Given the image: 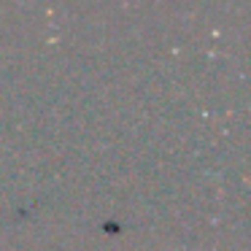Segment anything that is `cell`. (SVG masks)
Returning a JSON list of instances; mask_svg holds the SVG:
<instances>
[]
</instances>
